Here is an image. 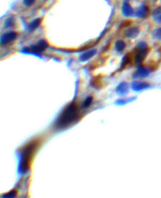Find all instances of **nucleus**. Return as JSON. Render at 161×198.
Wrapping results in <instances>:
<instances>
[{"mask_svg": "<svg viewBox=\"0 0 161 198\" xmlns=\"http://www.w3.org/2000/svg\"><path fill=\"white\" fill-rule=\"evenodd\" d=\"M132 60V55L130 54H126L124 57H123L122 62H121V68H123L125 66H126L127 64H128L130 61Z\"/></svg>", "mask_w": 161, "mask_h": 198, "instance_id": "nucleus-16", "label": "nucleus"}, {"mask_svg": "<svg viewBox=\"0 0 161 198\" xmlns=\"http://www.w3.org/2000/svg\"><path fill=\"white\" fill-rule=\"evenodd\" d=\"M151 70L145 67H140L133 75V78H145L149 76Z\"/></svg>", "mask_w": 161, "mask_h": 198, "instance_id": "nucleus-6", "label": "nucleus"}, {"mask_svg": "<svg viewBox=\"0 0 161 198\" xmlns=\"http://www.w3.org/2000/svg\"><path fill=\"white\" fill-rule=\"evenodd\" d=\"M39 142L37 141L32 142L25 147L21 152L19 169L21 173L27 172L30 167L32 158L38 148Z\"/></svg>", "mask_w": 161, "mask_h": 198, "instance_id": "nucleus-2", "label": "nucleus"}, {"mask_svg": "<svg viewBox=\"0 0 161 198\" xmlns=\"http://www.w3.org/2000/svg\"><path fill=\"white\" fill-rule=\"evenodd\" d=\"M149 12L150 10L148 6L145 5H142L135 12V15L137 18H147L148 15H149Z\"/></svg>", "mask_w": 161, "mask_h": 198, "instance_id": "nucleus-7", "label": "nucleus"}, {"mask_svg": "<svg viewBox=\"0 0 161 198\" xmlns=\"http://www.w3.org/2000/svg\"><path fill=\"white\" fill-rule=\"evenodd\" d=\"M79 116V111L75 103H71L62 111L55 122L54 127L58 130L64 129L76 122Z\"/></svg>", "mask_w": 161, "mask_h": 198, "instance_id": "nucleus-1", "label": "nucleus"}, {"mask_svg": "<svg viewBox=\"0 0 161 198\" xmlns=\"http://www.w3.org/2000/svg\"><path fill=\"white\" fill-rule=\"evenodd\" d=\"M150 86V84L146 82L134 81L131 84L132 89L135 91H140L147 89Z\"/></svg>", "mask_w": 161, "mask_h": 198, "instance_id": "nucleus-8", "label": "nucleus"}, {"mask_svg": "<svg viewBox=\"0 0 161 198\" xmlns=\"http://www.w3.org/2000/svg\"><path fill=\"white\" fill-rule=\"evenodd\" d=\"M41 19L40 18H36L34 20H33L30 24L28 26V29L30 32H32L33 30H35V29H36L39 27V25L41 23Z\"/></svg>", "mask_w": 161, "mask_h": 198, "instance_id": "nucleus-14", "label": "nucleus"}, {"mask_svg": "<svg viewBox=\"0 0 161 198\" xmlns=\"http://www.w3.org/2000/svg\"><path fill=\"white\" fill-rule=\"evenodd\" d=\"M152 35L153 38L159 40H161V27L154 30L152 33Z\"/></svg>", "mask_w": 161, "mask_h": 198, "instance_id": "nucleus-17", "label": "nucleus"}, {"mask_svg": "<svg viewBox=\"0 0 161 198\" xmlns=\"http://www.w3.org/2000/svg\"><path fill=\"white\" fill-rule=\"evenodd\" d=\"M17 192L15 191H11L10 192L5 194L4 196H3V197H13L16 196Z\"/></svg>", "mask_w": 161, "mask_h": 198, "instance_id": "nucleus-21", "label": "nucleus"}, {"mask_svg": "<svg viewBox=\"0 0 161 198\" xmlns=\"http://www.w3.org/2000/svg\"><path fill=\"white\" fill-rule=\"evenodd\" d=\"M117 93L120 95L125 94L128 91V85L127 82H123L120 83L116 88Z\"/></svg>", "mask_w": 161, "mask_h": 198, "instance_id": "nucleus-12", "label": "nucleus"}, {"mask_svg": "<svg viewBox=\"0 0 161 198\" xmlns=\"http://www.w3.org/2000/svg\"><path fill=\"white\" fill-rule=\"evenodd\" d=\"M96 49H91V50L86 51L81 55V56L79 57V60L81 62L87 61L91 58H92L96 54Z\"/></svg>", "mask_w": 161, "mask_h": 198, "instance_id": "nucleus-11", "label": "nucleus"}, {"mask_svg": "<svg viewBox=\"0 0 161 198\" xmlns=\"http://www.w3.org/2000/svg\"><path fill=\"white\" fill-rule=\"evenodd\" d=\"M115 49H116L117 51H118V52H122L125 48L126 44H125V43L124 41H123V40H118L115 43Z\"/></svg>", "mask_w": 161, "mask_h": 198, "instance_id": "nucleus-15", "label": "nucleus"}, {"mask_svg": "<svg viewBox=\"0 0 161 198\" xmlns=\"http://www.w3.org/2000/svg\"><path fill=\"white\" fill-rule=\"evenodd\" d=\"M92 101H93L92 97H90V96L88 97L86 99L85 101L83 103V107L84 108H87L88 107H89L91 105V104L92 103Z\"/></svg>", "mask_w": 161, "mask_h": 198, "instance_id": "nucleus-19", "label": "nucleus"}, {"mask_svg": "<svg viewBox=\"0 0 161 198\" xmlns=\"http://www.w3.org/2000/svg\"><path fill=\"white\" fill-rule=\"evenodd\" d=\"M139 33V29L137 27H133L128 29L125 33V35L129 39H135Z\"/></svg>", "mask_w": 161, "mask_h": 198, "instance_id": "nucleus-10", "label": "nucleus"}, {"mask_svg": "<svg viewBox=\"0 0 161 198\" xmlns=\"http://www.w3.org/2000/svg\"><path fill=\"white\" fill-rule=\"evenodd\" d=\"M4 25H5V28H6V29L11 28L12 27H13V25H14L13 18H10V17L7 18L5 21Z\"/></svg>", "mask_w": 161, "mask_h": 198, "instance_id": "nucleus-18", "label": "nucleus"}, {"mask_svg": "<svg viewBox=\"0 0 161 198\" xmlns=\"http://www.w3.org/2000/svg\"><path fill=\"white\" fill-rule=\"evenodd\" d=\"M121 12L122 14L126 17H132L135 13L133 8L127 2L123 3L121 8Z\"/></svg>", "mask_w": 161, "mask_h": 198, "instance_id": "nucleus-9", "label": "nucleus"}, {"mask_svg": "<svg viewBox=\"0 0 161 198\" xmlns=\"http://www.w3.org/2000/svg\"><path fill=\"white\" fill-rule=\"evenodd\" d=\"M148 52V47L146 42H140L137 47L135 56H134V63L136 65H140Z\"/></svg>", "mask_w": 161, "mask_h": 198, "instance_id": "nucleus-3", "label": "nucleus"}, {"mask_svg": "<svg viewBox=\"0 0 161 198\" xmlns=\"http://www.w3.org/2000/svg\"><path fill=\"white\" fill-rule=\"evenodd\" d=\"M152 17L156 23L161 24V6L157 8L153 11Z\"/></svg>", "mask_w": 161, "mask_h": 198, "instance_id": "nucleus-13", "label": "nucleus"}, {"mask_svg": "<svg viewBox=\"0 0 161 198\" xmlns=\"http://www.w3.org/2000/svg\"><path fill=\"white\" fill-rule=\"evenodd\" d=\"M48 47V44L45 40H40L37 44L30 46V51L35 53H42L44 52Z\"/></svg>", "mask_w": 161, "mask_h": 198, "instance_id": "nucleus-5", "label": "nucleus"}, {"mask_svg": "<svg viewBox=\"0 0 161 198\" xmlns=\"http://www.w3.org/2000/svg\"><path fill=\"white\" fill-rule=\"evenodd\" d=\"M35 1L36 0H23V3L26 6L29 7L33 5L35 3Z\"/></svg>", "mask_w": 161, "mask_h": 198, "instance_id": "nucleus-20", "label": "nucleus"}, {"mask_svg": "<svg viewBox=\"0 0 161 198\" xmlns=\"http://www.w3.org/2000/svg\"><path fill=\"white\" fill-rule=\"evenodd\" d=\"M17 33L15 32H8L3 33L0 38V44L2 45H6L16 39Z\"/></svg>", "mask_w": 161, "mask_h": 198, "instance_id": "nucleus-4", "label": "nucleus"}]
</instances>
